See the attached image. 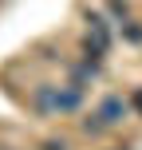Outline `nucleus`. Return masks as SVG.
I'll list each match as a JSON object with an SVG mask.
<instances>
[{"label":"nucleus","mask_w":142,"mask_h":150,"mask_svg":"<svg viewBox=\"0 0 142 150\" xmlns=\"http://www.w3.org/2000/svg\"><path fill=\"white\" fill-rule=\"evenodd\" d=\"M130 107L142 115V87H134V91H130Z\"/></svg>","instance_id":"nucleus-7"},{"label":"nucleus","mask_w":142,"mask_h":150,"mask_svg":"<svg viewBox=\"0 0 142 150\" xmlns=\"http://www.w3.org/2000/svg\"><path fill=\"white\" fill-rule=\"evenodd\" d=\"M79 127H83V134H91V138H99V134H107V122H103V115H87V119H83L79 122Z\"/></svg>","instance_id":"nucleus-5"},{"label":"nucleus","mask_w":142,"mask_h":150,"mask_svg":"<svg viewBox=\"0 0 142 150\" xmlns=\"http://www.w3.org/2000/svg\"><path fill=\"white\" fill-rule=\"evenodd\" d=\"M99 115H103L107 127H119V122L130 119V99H122V95H107L103 103H99Z\"/></svg>","instance_id":"nucleus-2"},{"label":"nucleus","mask_w":142,"mask_h":150,"mask_svg":"<svg viewBox=\"0 0 142 150\" xmlns=\"http://www.w3.org/2000/svg\"><path fill=\"white\" fill-rule=\"evenodd\" d=\"M107 12L114 16V24H126V20H134V8H130V0H107Z\"/></svg>","instance_id":"nucleus-4"},{"label":"nucleus","mask_w":142,"mask_h":150,"mask_svg":"<svg viewBox=\"0 0 142 150\" xmlns=\"http://www.w3.org/2000/svg\"><path fill=\"white\" fill-rule=\"evenodd\" d=\"M32 107L40 115H71L83 107V91L71 83H40L32 91Z\"/></svg>","instance_id":"nucleus-1"},{"label":"nucleus","mask_w":142,"mask_h":150,"mask_svg":"<svg viewBox=\"0 0 142 150\" xmlns=\"http://www.w3.org/2000/svg\"><path fill=\"white\" fill-rule=\"evenodd\" d=\"M40 150H71L67 142H63V138H47V142L44 146H40Z\"/></svg>","instance_id":"nucleus-6"},{"label":"nucleus","mask_w":142,"mask_h":150,"mask_svg":"<svg viewBox=\"0 0 142 150\" xmlns=\"http://www.w3.org/2000/svg\"><path fill=\"white\" fill-rule=\"evenodd\" d=\"M119 32H122V44L142 47V20H126V24H119Z\"/></svg>","instance_id":"nucleus-3"}]
</instances>
